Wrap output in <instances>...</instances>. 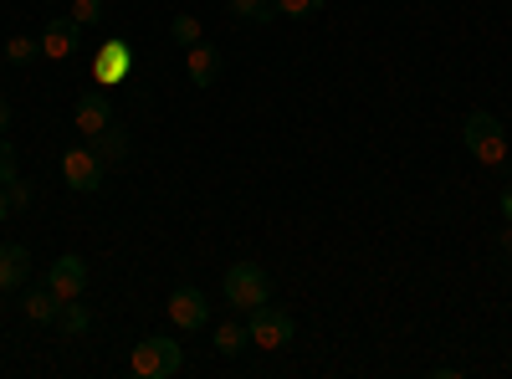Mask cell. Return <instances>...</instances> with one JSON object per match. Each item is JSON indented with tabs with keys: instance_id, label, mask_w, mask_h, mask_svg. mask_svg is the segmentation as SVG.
<instances>
[{
	"instance_id": "obj_5",
	"label": "cell",
	"mask_w": 512,
	"mask_h": 379,
	"mask_svg": "<svg viewBox=\"0 0 512 379\" xmlns=\"http://www.w3.org/2000/svg\"><path fill=\"white\" fill-rule=\"evenodd\" d=\"M62 180H67V190H77V195H93V190L103 185V159L93 154V144H77V149L62 154Z\"/></svg>"
},
{
	"instance_id": "obj_6",
	"label": "cell",
	"mask_w": 512,
	"mask_h": 379,
	"mask_svg": "<svg viewBox=\"0 0 512 379\" xmlns=\"http://www.w3.org/2000/svg\"><path fill=\"white\" fill-rule=\"evenodd\" d=\"M72 123H77L82 139H98L103 129H113V98L103 88H88L77 98V108H72Z\"/></svg>"
},
{
	"instance_id": "obj_13",
	"label": "cell",
	"mask_w": 512,
	"mask_h": 379,
	"mask_svg": "<svg viewBox=\"0 0 512 379\" xmlns=\"http://www.w3.org/2000/svg\"><path fill=\"white\" fill-rule=\"evenodd\" d=\"M88 144H93V154H98L103 164H113V159H123V154H128V134L118 129V123H113V129H103L98 139H88Z\"/></svg>"
},
{
	"instance_id": "obj_15",
	"label": "cell",
	"mask_w": 512,
	"mask_h": 379,
	"mask_svg": "<svg viewBox=\"0 0 512 379\" xmlns=\"http://www.w3.org/2000/svg\"><path fill=\"white\" fill-rule=\"evenodd\" d=\"M41 57V36H11L6 41V62L11 67H31Z\"/></svg>"
},
{
	"instance_id": "obj_27",
	"label": "cell",
	"mask_w": 512,
	"mask_h": 379,
	"mask_svg": "<svg viewBox=\"0 0 512 379\" xmlns=\"http://www.w3.org/2000/svg\"><path fill=\"white\" fill-rule=\"evenodd\" d=\"M6 216H11V195H6V190H0V221H6Z\"/></svg>"
},
{
	"instance_id": "obj_14",
	"label": "cell",
	"mask_w": 512,
	"mask_h": 379,
	"mask_svg": "<svg viewBox=\"0 0 512 379\" xmlns=\"http://www.w3.org/2000/svg\"><path fill=\"white\" fill-rule=\"evenodd\" d=\"M98 77L103 82H123L128 77V47H123V41H108V52L98 62Z\"/></svg>"
},
{
	"instance_id": "obj_23",
	"label": "cell",
	"mask_w": 512,
	"mask_h": 379,
	"mask_svg": "<svg viewBox=\"0 0 512 379\" xmlns=\"http://www.w3.org/2000/svg\"><path fill=\"white\" fill-rule=\"evenodd\" d=\"M497 251H502L507 262H512V226H502V236H497Z\"/></svg>"
},
{
	"instance_id": "obj_26",
	"label": "cell",
	"mask_w": 512,
	"mask_h": 379,
	"mask_svg": "<svg viewBox=\"0 0 512 379\" xmlns=\"http://www.w3.org/2000/svg\"><path fill=\"white\" fill-rule=\"evenodd\" d=\"M502 221H507V226H512V185H507V190H502Z\"/></svg>"
},
{
	"instance_id": "obj_22",
	"label": "cell",
	"mask_w": 512,
	"mask_h": 379,
	"mask_svg": "<svg viewBox=\"0 0 512 379\" xmlns=\"http://www.w3.org/2000/svg\"><path fill=\"white\" fill-rule=\"evenodd\" d=\"M16 180V149H11V139H0V185H11Z\"/></svg>"
},
{
	"instance_id": "obj_9",
	"label": "cell",
	"mask_w": 512,
	"mask_h": 379,
	"mask_svg": "<svg viewBox=\"0 0 512 379\" xmlns=\"http://www.w3.org/2000/svg\"><path fill=\"white\" fill-rule=\"evenodd\" d=\"M77 41H82V26L72 16H52L47 31H41V57H52V62H67L77 52Z\"/></svg>"
},
{
	"instance_id": "obj_19",
	"label": "cell",
	"mask_w": 512,
	"mask_h": 379,
	"mask_svg": "<svg viewBox=\"0 0 512 379\" xmlns=\"http://www.w3.org/2000/svg\"><path fill=\"white\" fill-rule=\"evenodd\" d=\"M169 31H175L180 47H195V41H200V16H175V21H169Z\"/></svg>"
},
{
	"instance_id": "obj_2",
	"label": "cell",
	"mask_w": 512,
	"mask_h": 379,
	"mask_svg": "<svg viewBox=\"0 0 512 379\" xmlns=\"http://www.w3.org/2000/svg\"><path fill=\"white\" fill-rule=\"evenodd\" d=\"M226 303H231L236 313H251V308L272 303V277L256 267V262H236V267L226 272Z\"/></svg>"
},
{
	"instance_id": "obj_24",
	"label": "cell",
	"mask_w": 512,
	"mask_h": 379,
	"mask_svg": "<svg viewBox=\"0 0 512 379\" xmlns=\"http://www.w3.org/2000/svg\"><path fill=\"white\" fill-rule=\"evenodd\" d=\"M6 134H11V103L0 98V139H6Z\"/></svg>"
},
{
	"instance_id": "obj_17",
	"label": "cell",
	"mask_w": 512,
	"mask_h": 379,
	"mask_svg": "<svg viewBox=\"0 0 512 379\" xmlns=\"http://www.w3.org/2000/svg\"><path fill=\"white\" fill-rule=\"evenodd\" d=\"M246 344H251V339H246V323H221V328H216V354L236 359Z\"/></svg>"
},
{
	"instance_id": "obj_18",
	"label": "cell",
	"mask_w": 512,
	"mask_h": 379,
	"mask_svg": "<svg viewBox=\"0 0 512 379\" xmlns=\"http://www.w3.org/2000/svg\"><path fill=\"white\" fill-rule=\"evenodd\" d=\"M231 11H236L241 21H256V26H262V21H277V6H272V0H231Z\"/></svg>"
},
{
	"instance_id": "obj_3",
	"label": "cell",
	"mask_w": 512,
	"mask_h": 379,
	"mask_svg": "<svg viewBox=\"0 0 512 379\" xmlns=\"http://www.w3.org/2000/svg\"><path fill=\"white\" fill-rule=\"evenodd\" d=\"M128 364H134L139 379H175L180 364H185V349L175 339H164V333H154V339L134 344V359H128Z\"/></svg>"
},
{
	"instance_id": "obj_8",
	"label": "cell",
	"mask_w": 512,
	"mask_h": 379,
	"mask_svg": "<svg viewBox=\"0 0 512 379\" xmlns=\"http://www.w3.org/2000/svg\"><path fill=\"white\" fill-rule=\"evenodd\" d=\"M164 308H169V318H175V328H185V333H195V328L210 323V303H205L200 287H175Z\"/></svg>"
},
{
	"instance_id": "obj_10",
	"label": "cell",
	"mask_w": 512,
	"mask_h": 379,
	"mask_svg": "<svg viewBox=\"0 0 512 379\" xmlns=\"http://www.w3.org/2000/svg\"><path fill=\"white\" fill-rule=\"evenodd\" d=\"M185 67H190V82H195V88H216V77H221V52L205 47V41H195V47H185Z\"/></svg>"
},
{
	"instance_id": "obj_25",
	"label": "cell",
	"mask_w": 512,
	"mask_h": 379,
	"mask_svg": "<svg viewBox=\"0 0 512 379\" xmlns=\"http://www.w3.org/2000/svg\"><path fill=\"white\" fill-rule=\"evenodd\" d=\"M26 200H31V190L21 180H11V205H26Z\"/></svg>"
},
{
	"instance_id": "obj_7",
	"label": "cell",
	"mask_w": 512,
	"mask_h": 379,
	"mask_svg": "<svg viewBox=\"0 0 512 379\" xmlns=\"http://www.w3.org/2000/svg\"><path fill=\"white\" fill-rule=\"evenodd\" d=\"M47 287L57 292L62 303L82 298V292H88V262H82L77 251H67V257H57V262H52V272H47Z\"/></svg>"
},
{
	"instance_id": "obj_4",
	"label": "cell",
	"mask_w": 512,
	"mask_h": 379,
	"mask_svg": "<svg viewBox=\"0 0 512 379\" xmlns=\"http://www.w3.org/2000/svg\"><path fill=\"white\" fill-rule=\"evenodd\" d=\"M292 333H297V323H292V318H287L282 308H272V303L251 308L246 339H251L256 349H287V344H292Z\"/></svg>"
},
{
	"instance_id": "obj_12",
	"label": "cell",
	"mask_w": 512,
	"mask_h": 379,
	"mask_svg": "<svg viewBox=\"0 0 512 379\" xmlns=\"http://www.w3.org/2000/svg\"><path fill=\"white\" fill-rule=\"evenodd\" d=\"M21 308H26V318H31V323H57L62 298H57L52 287H36V292H26V298H21Z\"/></svg>"
},
{
	"instance_id": "obj_1",
	"label": "cell",
	"mask_w": 512,
	"mask_h": 379,
	"mask_svg": "<svg viewBox=\"0 0 512 379\" xmlns=\"http://www.w3.org/2000/svg\"><path fill=\"white\" fill-rule=\"evenodd\" d=\"M461 144L472 149V159L477 164H497L507 159V134H502V118H492V113H472L461 123Z\"/></svg>"
},
{
	"instance_id": "obj_20",
	"label": "cell",
	"mask_w": 512,
	"mask_h": 379,
	"mask_svg": "<svg viewBox=\"0 0 512 379\" xmlns=\"http://www.w3.org/2000/svg\"><path fill=\"white\" fill-rule=\"evenodd\" d=\"M72 21L77 26H98L103 21V0H72Z\"/></svg>"
},
{
	"instance_id": "obj_11",
	"label": "cell",
	"mask_w": 512,
	"mask_h": 379,
	"mask_svg": "<svg viewBox=\"0 0 512 379\" xmlns=\"http://www.w3.org/2000/svg\"><path fill=\"white\" fill-rule=\"evenodd\" d=\"M26 277H31V251L0 241V292H16Z\"/></svg>"
},
{
	"instance_id": "obj_16",
	"label": "cell",
	"mask_w": 512,
	"mask_h": 379,
	"mask_svg": "<svg viewBox=\"0 0 512 379\" xmlns=\"http://www.w3.org/2000/svg\"><path fill=\"white\" fill-rule=\"evenodd\" d=\"M57 328L67 333V339H77V333H88V328H93V318H88V308H82V303L72 298V303H62V313H57Z\"/></svg>"
},
{
	"instance_id": "obj_21",
	"label": "cell",
	"mask_w": 512,
	"mask_h": 379,
	"mask_svg": "<svg viewBox=\"0 0 512 379\" xmlns=\"http://www.w3.org/2000/svg\"><path fill=\"white\" fill-rule=\"evenodd\" d=\"M272 6H277V16H292V21H303V16H313V11L323 6V0H272Z\"/></svg>"
}]
</instances>
